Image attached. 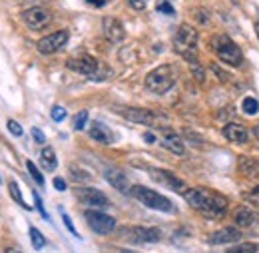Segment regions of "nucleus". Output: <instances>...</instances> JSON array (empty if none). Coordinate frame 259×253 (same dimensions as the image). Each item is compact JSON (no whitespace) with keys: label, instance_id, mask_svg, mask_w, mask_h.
<instances>
[{"label":"nucleus","instance_id":"nucleus-37","mask_svg":"<svg viewBox=\"0 0 259 253\" xmlns=\"http://www.w3.org/2000/svg\"><path fill=\"white\" fill-rule=\"evenodd\" d=\"M211 70L218 74V78H220V80H224V82H226V80H229V76H227L224 70H220V68H218V64H211Z\"/></svg>","mask_w":259,"mask_h":253},{"label":"nucleus","instance_id":"nucleus-6","mask_svg":"<svg viewBox=\"0 0 259 253\" xmlns=\"http://www.w3.org/2000/svg\"><path fill=\"white\" fill-rule=\"evenodd\" d=\"M66 66L72 70V72H78V74H82V76H88V78H92V80H104L110 72L108 70H104V66L98 62L94 56H88V54H84V56H78V58H70Z\"/></svg>","mask_w":259,"mask_h":253},{"label":"nucleus","instance_id":"nucleus-34","mask_svg":"<svg viewBox=\"0 0 259 253\" xmlns=\"http://www.w3.org/2000/svg\"><path fill=\"white\" fill-rule=\"evenodd\" d=\"M158 10L163 12V14H176V10H174V6H171L169 2H160V4H158Z\"/></svg>","mask_w":259,"mask_h":253},{"label":"nucleus","instance_id":"nucleus-19","mask_svg":"<svg viewBox=\"0 0 259 253\" xmlns=\"http://www.w3.org/2000/svg\"><path fill=\"white\" fill-rule=\"evenodd\" d=\"M88 134H90L92 140H96L100 144H112L114 142V134L110 132V128L106 126V124H102V122H92Z\"/></svg>","mask_w":259,"mask_h":253},{"label":"nucleus","instance_id":"nucleus-33","mask_svg":"<svg viewBox=\"0 0 259 253\" xmlns=\"http://www.w3.org/2000/svg\"><path fill=\"white\" fill-rule=\"evenodd\" d=\"M245 199H247V201H251L253 205H257V207H259V188L247 191V193H245Z\"/></svg>","mask_w":259,"mask_h":253},{"label":"nucleus","instance_id":"nucleus-42","mask_svg":"<svg viewBox=\"0 0 259 253\" xmlns=\"http://www.w3.org/2000/svg\"><path fill=\"white\" fill-rule=\"evenodd\" d=\"M4 253H22V251H20L18 247H6V249H4Z\"/></svg>","mask_w":259,"mask_h":253},{"label":"nucleus","instance_id":"nucleus-36","mask_svg":"<svg viewBox=\"0 0 259 253\" xmlns=\"http://www.w3.org/2000/svg\"><path fill=\"white\" fill-rule=\"evenodd\" d=\"M34 195V201H36V207L40 209V214L44 216V218H48V214H46V209H44V203H42V199L38 197V193H32Z\"/></svg>","mask_w":259,"mask_h":253},{"label":"nucleus","instance_id":"nucleus-8","mask_svg":"<svg viewBox=\"0 0 259 253\" xmlns=\"http://www.w3.org/2000/svg\"><path fill=\"white\" fill-rule=\"evenodd\" d=\"M68 38H70L68 30H58L54 32V34H48V36L40 38L38 44H36V48H38L40 54H54V52H58V50L64 48Z\"/></svg>","mask_w":259,"mask_h":253},{"label":"nucleus","instance_id":"nucleus-14","mask_svg":"<svg viewBox=\"0 0 259 253\" xmlns=\"http://www.w3.org/2000/svg\"><path fill=\"white\" fill-rule=\"evenodd\" d=\"M102 30H104V36H106L110 42H114V44L122 42V40H124V36H126L124 24H122L118 18H114V16L104 18V22H102Z\"/></svg>","mask_w":259,"mask_h":253},{"label":"nucleus","instance_id":"nucleus-3","mask_svg":"<svg viewBox=\"0 0 259 253\" xmlns=\"http://www.w3.org/2000/svg\"><path fill=\"white\" fill-rule=\"evenodd\" d=\"M130 195L136 197L140 203H144L146 207L150 209H156V212H163V214H174L176 212V205L158 191L150 190L146 186H134L130 188Z\"/></svg>","mask_w":259,"mask_h":253},{"label":"nucleus","instance_id":"nucleus-2","mask_svg":"<svg viewBox=\"0 0 259 253\" xmlns=\"http://www.w3.org/2000/svg\"><path fill=\"white\" fill-rule=\"evenodd\" d=\"M197 30L190 24H182L174 36V50L190 64L197 62Z\"/></svg>","mask_w":259,"mask_h":253},{"label":"nucleus","instance_id":"nucleus-26","mask_svg":"<svg viewBox=\"0 0 259 253\" xmlns=\"http://www.w3.org/2000/svg\"><path fill=\"white\" fill-rule=\"evenodd\" d=\"M30 241H32V247L34 249H42L44 245H46V239H44V235L36 229V227H30Z\"/></svg>","mask_w":259,"mask_h":253},{"label":"nucleus","instance_id":"nucleus-30","mask_svg":"<svg viewBox=\"0 0 259 253\" xmlns=\"http://www.w3.org/2000/svg\"><path fill=\"white\" fill-rule=\"evenodd\" d=\"M6 126H8V132H10L12 136H16V138H20V136H22V128H20V124H18L16 120H8V122H6Z\"/></svg>","mask_w":259,"mask_h":253},{"label":"nucleus","instance_id":"nucleus-10","mask_svg":"<svg viewBox=\"0 0 259 253\" xmlns=\"http://www.w3.org/2000/svg\"><path fill=\"white\" fill-rule=\"evenodd\" d=\"M150 174H152V178H154L158 184H162V186L169 188V190L180 191V193H184V191L188 190V188H186V184H184V180H182V178H178L176 174L167 172V170H152Z\"/></svg>","mask_w":259,"mask_h":253},{"label":"nucleus","instance_id":"nucleus-40","mask_svg":"<svg viewBox=\"0 0 259 253\" xmlns=\"http://www.w3.org/2000/svg\"><path fill=\"white\" fill-rule=\"evenodd\" d=\"M86 2H90L92 6H98V8H102V6H106V2H108V0H86Z\"/></svg>","mask_w":259,"mask_h":253},{"label":"nucleus","instance_id":"nucleus-20","mask_svg":"<svg viewBox=\"0 0 259 253\" xmlns=\"http://www.w3.org/2000/svg\"><path fill=\"white\" fill-rule=\"evenodd\" d=\"M235 223L241 225V227H253V225L257 223V216H255V212H251V209L239 207L237 214H235Z\"/></svg>","mask_w":259,"mask_h":253},{"label":"nucleus","instance_id":"nucleus-43","mask_svg":"<svg viewBox=\"0 0 259 253\" xmlns=\"http://www.w3.org/2000/svg\"><path fill=\"white\" fill-rule=\"evenodd\" d=\"M253 136H255V138H257V140H259V126L253 128Z\"/></svg>","mask_w":259,"mask_h":253},{"label":"nucleus","instance_id":"nucleus-39","mask_svg":"<svg viewBox=\"0 0 259 253\" xmlns=\"http://www.w3.org/2000/svg\"><path fill=\"white\" fill-rule=\"evenodd\" d=\"M130 6L136 8V10H142L146 4H144V0H130Z\"/></svg>","mask_w":259,"mask_h":253},{"label":"nucleus","instance_id":"nucleus-17","mask_svg":"<svg viewBox=\"0 0 259 253\" xmlns=\"http://www.w3.org/2000/svg\"><path fill=\"white\" fill-rule=\"evenodd\" d=\"M162 146L165 150H169L171 154H176V156H184V154H186L184 140H182L178 134H174V132H165V134H163Z\"/></svg>","mask_w":259,"mask_h":253},{"label":"nucleus","instance_id":"nucleus-46","mask_svg":"<svg viewBox=\"0 0 259 253\" xmlns=\"http://www.w3.org/2000/svg\"><path fill=\"white\" fill-rule=\"evenodd\" d=\"M0 184H2V178H0Z\"/></svg>","mask_w":259,"mask_h":253},{"label":"nucleus","instance_id":"nucleus-7","mask_svg":"<svg viewBox=\"0 0 259 253\" xmlns=\"http://www.w3.org/2000/svg\"><path fill=\"white\" fill-rule=\"evenodd\" d=\"M84 218H86V222L90 225V229L96 231L98 235H108V233H112V231L116 229V220H114L112 216L104 214V212L88 209V212L84 214Z\"/></svg>","mask_w":259,"mask_h":253},{"label":"nucleus","instance_id":"nucleus-22","mask_svg":"<svg viewBox=\"0 0 259 253\" xmlns=\"http://www.w3.org/2000/svg\"><path fill=\"white\" fill-rule=\"evenodd\" d=\"M239 172L247 178H259V161L251 158H239Z\"/></svg>","mask_w":259,"mask_h":253},{"label":"nucleus","instance_id":"nucleus-29","mask_svg":"<svg viewBox=\"0 0 259 253\" xmlns=\"http://www.w3.org/2000/svg\"><path fill=\"white\" fill-rule=\"evenodd\" d=\"M52 120L54 122H64L66 120V110L62 106H54L52 108Z\"/></svg>","mask_w":259,"mask_h":253},{"label":"nucleus","instance_id":"nucleus-44","mask_svg":"<svg viewBox=\"0 0 259 253\" xmlns=\"http://www.w3.org/2000/svg\"><path fill=\"white\" fill-rule=\"evenodd\" d=\"M122 253H136V251H132V249H122Z\"/></svg>","mask_w":259,"mask_h":253},{"label":"nucleus","instance_id":"nucleus-9","mask_svg":"<svg viewBox=\"0 0 259 253\" xmlns=\"http://www.w3.org/2000/svg\"><path fill=\"white\" fill-rule=\"evenodd\" d=\"M22 18H24L26 26L32 28V30H42V28H46V26L50 24V20H52V18H50V12H48L46 8H42V6H32V8L24 10Z\"/></svg>","mask_w":259,"mask_h":253},{"label":"nucleus","instance_id":"nucleus-35","mask_svg":"<svg viewBox=\"0 0 259 253\" xmlns=\"http://www.w3.org/2000/svg\"><path fill=\"white\" fill-rule=\"evenodd\" d=\"M32 138L38 144H46V136H44V132H40L38 128H32Z\"/></svg>","mask_w":259,"mask_h":253},{"label":"nucleus","instance_id":"nucleus-5","mask_svg":"<svg viewBox=\"0 0 259 253\" xmlns=\"http://www.w3.org/2000/svg\"><path fill=\"white\" fill-rule=\"evenodd\" d=\"M176 82V72L174 66L162 64L158 68H154L148 76H146V88L154 94H165Z\"/></svg>","mask_w":259,"mask_h":253},{"label":"nucleus","instance_id":"nucleus-18","mask_svg":"<svg viewBox=\"0 0 259 253\" xmlns=\"http://www.w3.org/2000/svg\"><path fill=\"white\" fill-rule=\"evenodd\" d=\"M104 176H106L108 184H110V186H114L118 191L126 193V191L130 190V188H128V178L124 176V172H120V170H116V167H108V170L104 172Z\"/></svg>","mask_w":259,"mask_h":253},{"label":"nucleus","instance_id":"nucleus-4","mask_svg":"<svg viewBox=\"0 0 259 253\" xmlns=\"http://www.w3.org/2000/svg\"><path fill=\"white\" fill-rule=\"evenodd\" d=\"M211 50L227 66H241L243 64V54H241L239 46L227 34H215L211 38Z\"/></svg>","mask_w":259,"mask_h":253},{"label":"nucleus","instance_id":"nucleus-11","mask_svg":"<svg viewBox=\"0 0 259 253\" xmlns=\"http://www.w3.org/2000/svg\"><path fill=\"white\" fill-rule=\"evenodd\" d=\"M130 239L136 241V243H156L162 239V233L160 229L156 227H144V225H138V227H132L128 231Z\"/></svg>","mask_w":259,"mask_h":253},{"label":"nucleus","instance_id":"nucleus-27","mask_svg":"<svg viewBox=\"0 0 259 253\" xmlns=\"http://www.w3.org/2000/svg\"><path fill=\"white\" fill-rule=\"evenodd\" d=\"M26 170H28V174H30V178H32L36 184H40V186H44V178H42V174H40V170L34 165V161L30 159H26Z\"/></svg>","mask_w":259,"mask_h":253},{"label":"nucleus","instance_id":"nucleus-16","mask_svg":"<svg viewBox=\"0 0 259 253\" xmlns=\"http://www.w3.org/2000/svg\"><path fill=\"white\" fill-rule=\"evenodd\" d=\"M224 136L226 140L233 142V144H245L249 140V132L243 124H237V122H229L224 126Z\"/></svg>","mask_w":259,"mask_h":253},{"label":"nucleus","instance_id":"nucleus-21","mask_svg":"<svg viewBox=\"0 0 259 253\" xmlns=\"http://www.w3.org/2000/svg\"><path fill=\"white\" fill-rule=\"evenodd\" d=\"M40 163L44 165V170L48 172H54L56 165H58V159H56V152L50 148V146H44L42 152H40Z\"/></svg>","mask_w":259,"mask_h":253},{"label":"nucleus","instance_id":"nucleus-41","mask_svg":"<svg viewBox=\"0 0 259 253\" xmlns=\"http://www.w3.org/2000/svg\"><path fill=\"white\" fill-rule=\"evenodd\" d=\"M144 140H146L148 144H154V142H156V136H154V134H146V136H144Z\"/></svg>","mask_w":259,"mask_h":253},{"label":"nucleus","instance_id":"nucleus-38","mask_svg":"<svg viewBox=\"0 0 259 253\" xmlns=\"http://www.w3.org/2000/svg\"><path fill=\"white\" fill-rule=\"evenodd\" d=\"M54 188L58 191H64L66 190V182L62 178H54Z\"/></svg>","mask_w":259,"mask_h":253},{"label":"nucleus","instance_id":"nucleus-28","mask_svg":"<svg viewBox=\"0 0 259 253\" xmlns=\"http://www.w3.org/2000/svg\"><path fill=\"white\" fill-rule=\"evenodd\" d=\"M86 122H88V112H80V114L74 118V128L80 132V130L86 128Z\"/></svg>","mask_w":259,"mask_h":253},{"label":"nucleus","instance_id":"nucleus-1","mask_svg":"<svg viewBox=\"0 0 259 253\" xmlns=\"http://www.w3.org/2000/svg\"><path fill=\"white\" fill-rule=\"evenodd\" d=\"M186 197V201L197 209L199 214H203L205 218H211V220H218V218H224L227 214V207H229V199L222 193H215V191H207V190H186L182 193Z\"/></svg>","mask_w":259,"mask_h":253},{"label":"nucleus","instance_id":"nucleus-13","mask_svg":"<svg viewBox=\"0 0 259 253\" xmlns=\"http://www.w3.org/2000/svg\"><path fill=\"white\" fill-rule=\"evenodd\" d=\"M76 195H78V199L82 203H86L90 207H106V205H110V199L100 190H94V188H82V190L76 191Z\"/></svg>","mask_w":259,"mask_h":253},{"label":"nucleus","instance_id":"nucleus-25","mask_svg":"<svg viewBox=\"0 0 259 253\" xmlns=\"http://www.w3.org/2000/svg\"><path fill=\"white\" fill-rule=\"evenodd\" d=\"M8 190H10V195H12V199H14L18 205H22L24 209H30V207L24 203V199H22V195H20V188H18V184H16V182H10V184H8Z\"/></svg>","mask_w":259,"mask_h":253},{"label":"nucleus","instance_id":"nucleus-45","mask_svg":"<svg viewBox=\"0 0 259 253\" xmlns=\"http://www.w3.org/2000/svg\"><path fill=\"white\" fill-rule=\"evenodd\" d=\"M255 30H257V38H259V22L255 24Z\"/></svg>","mask_w":259,"mask_h":253},{"label":"nucleus","instance_id":"nucleus-31","mask_svg":"<svg viewBox=\"0 0 259 253\" xmlns=\"http://www.w3.org/2000/svg\"><path fill=\"white\" fill-rule=\"evenodd\" d=\"M192 66V72H194V76L197 78V82H205V72H203V68L199 66V62H194L190 64Z\"/></svg>","mask_w":259,"mask_h":253},{"label":"nucleus","instance_id":"nucleus-32","mask_svg":"<svg viewBox=\"0 0 259 253\" xmlns=\"http://www.w3.org/2000/svg\"><path fill=\"white\" fill-rule=\"evenodd\" d=\"M62 222H64V225H66V229L72 233V235H76V237H80V233L76 231V227H74V223H72V220L66 216V214H62Z\"/></svg>","mask_w":259,"mask_h":253},{"label":"nucleus","instance_id":"nucleus-12","mask_svg":"<svg viewBox=\"0 0 259 253\" xmlns=\"http://www.w3.org/2000/svg\"><path fill=\"white\" fill-rule=\"evenodd\" d=\"M122 116L134 122V124H144V126H154L156 124V114L150 112V110H144V108H122L120 110Z\"/></svg>","mask_w":259,"mask_h":253},{"label":"nucleus","instance_id":"nucleus-23","mask_svg":"<svg viewBox=\"0 0 259 253\" xmlns=\"http://www.w3.org/2000/svg\"><path fill=\"white\" fill-rule=\"evenodd\" d=\"M241 110H243L245 116H255V114L259 112L257 98H253V96H245L243 102H241Z\"/></svg>","mask_w":259,"mask_h":253},{"label":"nucleus","instance_id":"nucleus-24","mask_svg":"<svg viewBox=\"0 0 259 253\" xmlns=\"http://www.w3.org/2000/svg\"><path fill=\"white\" fill-rule=\"evenodd\" d=\"M257 243H237L233 247H229L227 253H257Z\"/></svg>","mask_w":259,"mask_h":253},{"label":"nucleus","instance_id":"nucleus-15","mask_svg":"<svg viewBox=\"0 0 259 253\" xmlns=\"http://www.w3.org/2000/svg\"><path fill=\"white\" fill-rule=\"evenodd\" d=\"M241 239V231L237 227H222L209 235L211 245H226V243H235Z\"/></svg>","mask_w":259,"mask_h":253}]
</instances>
